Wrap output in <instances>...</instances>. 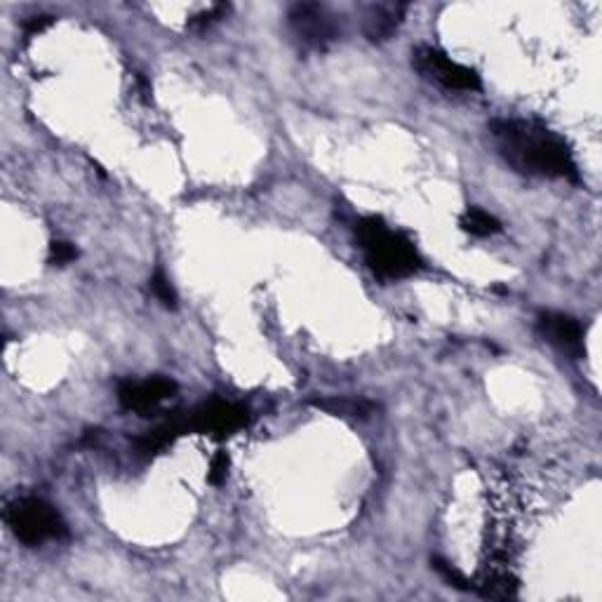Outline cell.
I'll return each mask as SVG.
<instances>
[{"label":"cell","mask_w":602,"mask_h":602,"mask_svg":"<svg viewBox=\"0 0 602 602\" xmlns=\"http://www.w3.org/2000/svg\"><path fill=\"white\" fill-rule=\"evenodd\" d=\"M313 407L323 410L332 417H349V419H365L372 414V403L367 400H358V398H320V400H311Z\"/></svg>","instance_id":"obj_11"},{"label":"cell","mask_w":602,"mask_h":602,"mask_svg":"<svg viewBox=\"0 0 602 602\" xmlns=\"http://www.w3.org/2000/svg\"><path fill=\"white\" fill-rule=\"evenodd\" d=\"M431 565H433V570H436L450 586L459 588V591H476L473 581H468L466 574L461 570H457V567H454L452 563H447L445 558H438V555H433Z\"/></svg>","instance_id":"obj_13"},{"label":"cell","mask_w":602,"mask_h":602,"mask_svg":"<svg viewBox=\"0 0 602 602\" xmlns=\"http://www.w3.org/2000/svg\"><path fill=\"white\" fill-rule=\"evenodd\" d=\"M250 424V410L229 400H210L184 414L186 433H203L212 438H229Z\"/></svg>","instance_id":"obj_5"},{"label":"cell","mask_w":602,"mask_h":602,"mask_svg":"<svg viewBox=\"0 0 602 602\" xmlns=\"http://www.w3.org/2000/svg\"><path fill=\"white\" fill-rule=\"evenodd\" d=\"M76 259H78L76 245L69 243V240H52L50 254H48V262L52 266H66L76 262Z\"/></svg>","instance_id":"obj_15"},{"label":"cell","mask_w":602,"mask_h":602,"mask_svg":"<svg viewBox=\"0 0 602 602\" xmlns=\"http://www.w3.org/2000/svg\"><path fill=\"white\" fill-rule=\"evenodd\" d=\"M52 24H55V17H50V15H40V17L26 19V22H24V36L26 38H36L45 29H50Z\"/></svg>","instance_id":"obj_18"},{"label":"cell","mask_w":602,"mask_h":602,"mask_svg":"<svg viewBox=\"0 0 602 602\" xmlns=\"http://www.w3.org/2000/svg\"><path fill=\"white\" fill-rule=\"evenodd\" d=\"M459 226L473 238H492L504 229L494 214L480 210V207H468V210L461 214Z\"/></svg>","instance_id":"obj_12"},{"label":"cell","mask_w":602,"mask_h":602,"mask_svg":"<svg viewBox=\"0 0 602 602\" xmlns=\"http://www.w3.org/2000/svg\"><path fill=\"white\" fill-rule=\"evenodd\" d=\"M490 135L499 156L520 175L579 182L570 144L539 120L497 118L490 123Z\"/></svg>","instance_id":"obj_1"},{"label":"cell","mask_w":602,"mask_h":602,"mask_svg":"<svg viewBox=\"0 0 602 602\" xmlns=\"http://www.w3.org/2000/svg\"><path fill=\"white\" fill-rule=\"evenodd\" d=\"M3 518L15 539L26 546H40L69 537V527L62 513L40 497H17L5 508Z\"/></svg>","instance_id":"obj_3"},{"label":"cell","mask_w":602,"mask_h":602,"mask_svg":"<svg viewBox=\"0 0 602 602\" xmlns=\"http://www.w3.org/2000/svg\"><path fill=\"white\" fill-rule=\"evenodd\" d=\"M226 12H229V5H212L210 10L200 12L189 22L191 29H207V26H212L214 22H219V19L226 17Z\"/></svg>","instance_id":"obj_17"},{"label":"cell","mask_w":602,"mask_h":602,"mask_svg":"<svg viewBox=\"0 0 602 602\" xmlns=\"http://www.w3.org/2000/svg\"><path fill=\"white\" fill-rule=\"evenodd\" d=\"M179 436H186V428H184V414L182 417H172L170 421H165V424H160L156 428H151V431H146L142 438L135 440L137 454L139 457H156L163 450H167Z\"/></svg>","instance_id":"obj_10"},{"label":"cell","mask_w":602,"mask_h":602,"mask_svg":"<svg viewBox=\"0 0 602 602\" xmlns=\"http://www.w3.org/2000/svg\"><path fill=\"white\" fill-rule=\"evenodd\" d=\"M537 332L544 337L548 344L555 346L558 351L567 353L572 358L584 356V327L577 318L567 316L560 311H544L537 318Z\"/></svg>","instance_id":"obj_7"},{"label":"cell","mask_w":602,"mask_h":602,"mask_svg":"<svg viewBox=\"0 0 602 602\" xmlns=\"http://www.w3.org/2000/svg\"><path fill=\"white\" fill-rule=\"evenodd\" d=\"M287 24L304 50H325L339 33L334 17L318 3L292 5L287 12Z\"/></svg>","instance_id":"obj_6"},{"label":"cell","mask_w":602,"mask_h":602,"mask_svg":"<svg viewBox=\"0 0 602 602\" xmlns=\"http://www.w3.org/2000/svg\"><path fill=\"white\" fill-rule=\"evenodd\" d=\"M410 10L407 3H379L372 5L365 15V36L370 43H384L393 33L398 31V26L403 24V19Z\"/></svg>","instance_id":"obj_9"},{"label":"cell","mask_w":602,"mask_h":602,"mask_svg":"<svg viewBox=\"0 0 602 602\" xmlns=\"http://www.w3.org/2000/svg\"><path fill=\"white\" fill-rule=\"evenodd\" d=\"M229 468H231L229 454H226L224 450H219L210 459V471H207V480H210V485L222 487L226 483V478H229Z\"/></svg>","instance_id":"obj_16"},{"label":"cell","mask_w":602,"mask_h":602,"mask_svg":"<svg viewBox=\"0 0 602 602\" xmlns=\"http://www.w3.org/2000/svg\"><path fill=\"white\" fill-rule=\"evenodd\" d=\"M412 66L417 69L421 78L431 80V83L440 85L445 90L457 92H478L483 88L480 76L471 66L454 62V59L433 45H419L412 52Z\"/></svg>","instance_id":"obj_4"},{"label":"cell","mask_w":602,"mask_h":602,"mask_svg":"<svg viewBox=\"0 0 602 602\" xmlns=\"http://www.w3.org/2000/svg\"><path fill=\"white\" fill-rule=\"evenodd\" d=\"M177 393V384L167 377H151L144 381H120L118 400L130 412H151Z\"/></svg>","instance_id":"obj_8"},{"label":"cell","mask_w":602,"mask_h":602,"mask_svg":"<svg viewBox=\"0 0 602 602\" xmlns=\"http://www.w3.org/2000/svg\"><path fill=\"white\" fill-rule=\"evenodd\" d=\"M358 247L370 271L381 280H403L421 269V254L410 236L393 231L381 217H363L356 224Z\"/></svg>","instance_id":"obj_2"},{"label":"cell","mask_w":602,"mask_h":602,"mask_svg":"<svg viewBox=\"0 0 602 602\" xmlns=\"http://www.w3.org/2000/svg\"><path fill=\"white\" fill-rule=\"evenodd\" d=\"M151 290L165 309H177V292L175 287H172L170 278L163 273V269H156V273L151 276Z\"/></svg>","instance_id":"obj_14"}]
</instances>
